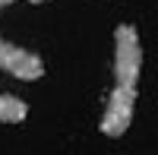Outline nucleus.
Listing matches in <instances>:
<instances>
[{
	"label": "nucleus",
	"mask_w": 158,
	"mask_h": 155,
	"mask_svg": "<svg viewBox=\"0 0 158 155\" xmlns=\"http://www.w3.org/2000/svg\"><path fill=\"white\" fill-rule=\"evenodd\" d=\"M139 73H142L139 32L133 25H117V32H114V76H117V86L136 89L139 86Z\"/></svg>",
	"instance_id": "nucleus-1"
},
{
	"label": "nucleus",
	"mask_w": 158,
	"mask_h": 155,
	"mask_svg": "<svg viewBox=\"0 0 158 155\" xmlns=\"http://www.w3.org/2000/svg\"><path fill=\"white\" fill-rule=\"evenodd\" d=\"M133 111H136V89H123V86H114V92L108 98V108L101 114V133L104 136H123L133 124Z\"/></svg>",
	"instance_id": "nucleus-2"
},
{
	"label": "nucleus",
	"mask_w": 158,
	"mask_h": 155,
	"mask_svg": "<svg viewBox=\"0 0 158 155\" xmlns=\"http://www.w3.org/2000/svg\"><path fill=\"white\" fill-rule=\"evenodd\" d=\"M0 70L16 76V79H22V82H35V79L44 76V60L38 54H32V51L0 38Z\"/></svg>",
	"instance_id": "nucleus-3"
},
{
	"label": "nucleus",
	"mask_w": 158,
	"mask_h": 155,
	"mask_svg": "<svg viewBox=\"0 0 158 155\" xmlns=\"http://www.w3.org/2000/svg\"><path fill=\"white\" fill-rule=\"evenodd\" d=\"M29 117V105L16 95L0 92V124H22Z\"/></svg>",
	"instance_id": "nucleus-4"
},
{
	"label": "nucleus",
	"mask_w": 158,
	"mask_h": 155,
	"mask_svg": "<svg viewBox=\"0 0 158 155\" xmlns=\"http://www.w3.org/2000/svg\"><path fill=\"white\" fill-rule=\"evenodd\" d=\"M10 3H16V0H0V6H10Z\"/></svg>",
	"instance_id": "nucleus-5"
},
{
	"label": "nucleus",
	"mask_w": 158,
	"mask_h": 155,
	"mask_svg": "<svg viewBox=\"0 0 158 155\" xmlns=\"http://www.w3.org/2000/svg\"><path fill=\"white\" fill-rule=\"evenodd\" d=\"M32 3H48V0H32Z\"/></svg>",
	"instance_id": "nucleus-6"
}]
</instances>
